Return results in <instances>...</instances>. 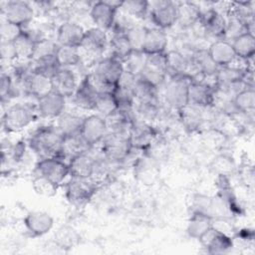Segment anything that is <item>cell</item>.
<instances>
[{
	"mask_svg": "<svg viewBox=\"0 0 255 255\" xmlns=\"http://www.w3.org/2000/svg\"><path fill=\"white\" fill-rule=\"evenodd\" d=\"M167 47L166 34L158 28L147 29L141 46V52L146 55L164 54Z\"/></svg>",
	"mask_w": 255,
	"mask_h": 255,
	"instance_id": "cell-18",
	"label": "cell"
},
{
	"mask_svg": "<svg viewBox=\"0 0 255 255\" xmlns=\"http://www.w3.org/2000/svg\"><path fill=\"white\" fill-rule=\"evenodd\" d=\"M39 174L45 176L55 184L59 185L70 174L69 164L60 157H45L42 158L36 166Z\"/></svg>",
	"mask_w": 255,
	"mask_h": 255,
	"instance_id": "cell-7",
	"label": "cell"
},
{
	"mask_svg": "<svg viewBox=\"0 0 255 255\" xmlns=\"http://www.w3.org/2000/svg\"><path fill=\"white\" fill-rule=\"evenodd\" d=\"M212 226L211 215L200 211H194L188 220L186 231L190 237L199 240Z\"/></svg>",
	"mask_w": 255,
	"mask_h": 255,
	"instance_id": "cell-25",
	"label": "cell"
},
{
	"mask_svg": "<svg viewBox=\"0 0 255 255\" xmlns=\"http://www.w3.org/2000/svg\"><path fill=\"white\" fill-rule=\"evenodd\" d=\"M23 28L20 26H17L15 24H12L8 21L2 22L0 26V38L1 41H7V42H13L16 38H18L21 33L23 32Z\"/></svg>",
	"mask_w": 255,
	"mask_h": 255,
	"instance_id": "cell-43",
	"label": "cell"
},
{
	"mask_svg": "<svg viewBox=\"0 0 255 255\" xmlns=\"http://www.w3.org/2000/svg\"><path fill=\"white\" fill-rule=\"evenodd\" d=\"M145 60H146V55H144L142 52L132 51V53L125 61L127 62V67H128L126 71L138 77L145 64Z\"/></svg>",
	"mask_w": 255,
	"mask_h": 255,
	"instance_id": "cell-42",
	"label": "cell"
},
{
	"mask_svg": "<svg viewBox=\"0 0 255 255\" xmlns=\"http://www.w3.org/2000/svg\"><path fill=\"white\" fill-rule=\"evenodd\" d=\"M199 20L202 22L206 32L214 37L224 36L227 32V23L224 17L215 10L201 12Z\"/></svg>",
	"mask_w": 255,
	"mask_h": 255,
	"instance_id": "cell-24",
	"label": "cell"
},
{
	"mask_svg": "<svg viewBox=\"0 0 255 255\" xmlns=\"http://www.w3.org/2000/svg\"><path fill=\"white\" fill-rule=\"evenodd\" d=\"M129 138L132 146L143 147L149 144L152 138L151 128L143 123H140V124L132 123L130 131H129Z\"/></svg>",
	"mask_w": 255,
	"mask_h": 255,
	"instance_id": "cell-31",
	"label": "cell"
},
{
	"mask_svg": "<svg viewBox=\"0 0 255 255\" xmlns=\"http://www.w3.org/2000/svg\"><path fill=\"white\" fill-rule=\"evenodd\" d=\"M35 119V109L29 104L11 106L3 115L2 124L7 131H17L29 126Z\"/></svg>",
	"mask_w": 255,
	"mask_h": 255,
	"instance_id": "cell-2",
	"label": "cell"
},
{
	"mask_svg": "<svg viewBox=\"0 0 255 255\" xmlns=\"http://www.w3.org/2000/svg\"><path fill=\"white\" fill-rule=\"evenodd\" d=\"M146 30L147 28L142 26H133L126 33V36L129 41L132 51L141 52V46L145 37Z\"/></svg>",
	"mask_w": 255,
	"mask_h": 255,
	"instance_id": "cell-41",
	"label": "cell"
},
{
	"mask_svg": "<svg viewBox=\"0 0 255 255\" xmlns=\"http://www.w3.org/2000/svg\"><path fill=\"white\" fill-rule=\"evenodd\" d=\"M212 62L218 67H226L234 62L237 58L231 42L226 40H218L213 42L207 51Z\"/></svg>",
	"mask_w": 255,
	"mask_h": 255,
	"instance_id": "cell-17",
	"label": "cell"
},
{
	"mask_svg": "<svg viewBox=\"0 0 255 255\" xmlns=\"http://www.w3.org/2000/svg\"><path fill=\"white\" fill-rule=\"evenodd\" d=\"M32 185H33V188L36 191V193H38L39 195H42V196H46V197L55 195L57 192V188H58L57 184H55L54 182H52L51 180H49L48 178H46L45 176H43L39 173L37 174V176H35L33 178Z\"/></svg>",
	"mask_w": 255,
	"mask_h": 255,
	"instance_id": "cell-38",
	"label": "cell"
},
{
	"mask_svg": "<svg viewBox=\"0 0 255 255\" xmlns=\"http://www.w3.org/2000/svg\"><path fill=\"white\" fill-rule=\"evenodd\" d=\"M108 133L105 118L91 115L84 119L80 135L88 146H93L102 141Z\"/></svg>",
	"mask_w": 255,
	"mask_h": 255,
	"instance_id": "cell-6",
	"label": "cell"
},
{
	"mask_svg": "<svg viewBox=\"0 0 255 255\" xmlns=\"http://www.w3.org/2000/svg\"><path fill=\"white\" fill-rule=\"evenodd\" d=\"M236 57L248 60L255 53V38L252 32L245 31L233 38L231 43Z\"/></svg>",
	"mask_w": 255,
	"mask_h": 255,
	"instance_id": "cell-26",
	"label": "cell"
},
{
	"mask_svg": "<svg viewBox=\"0 0 255 255\" xmlns=\"http://www.w3.org/2000/svg\"><path fill=\"white\" fill-rule=\"evenodd\" d=\"M194 63L198 70L206 75H215L218 67L212 62L207 51H200L197 53L194 59Z\"/></svg>",
	"mask_w": 255,
	"mask_h": 255,
	"instance_id": "cell-40",
	"label": "cell"
},
{
	"mask_svg": "<svg viewBox=\"0 0 255 255\" xmlns=\"http://www.w3.org/2000/svg\"><path fill=\"white\" fill-rule=\"evenodd\" d=\"M1 58L4 61H13L17 59L16 50L14 47L13 42H7V41H1Z\"/></svg>",
	"mask_w": 255,
	"mask_h": 255,
	"instance_id": "cell-45",
	"label": "cell"
},
{
	"mask_svg": "<svg viewBox=\"0 0 255 255\" xmlns=\"http://www.w3.org/2000/svg\"><path fill=\"white\" fill-rule=\"evenodd\" d=\"M77 235L72 229H67L63 228L59 230L58 236H57V241L62 247H70L73 245L74 241L77 240Z\"/></svg>",
	"mask_w": 255,
	"mask_h": 255,
	"instance_id": "cell-44",
	"label": "cell"
},
{
	"mask_svg": "<svg viewBox=\"0 0 255 255\" xmlns=\"http://www.w3.org/2000/svg\"><path fill=\"white\" fill-rule=\"evenodd\" d=\"M156 87L137 77L134 85V98H137L139 103L154 104V100L156 98Z\"/></svg>",
	"mask_w": 255,
	"mask_h": 255,
	"instance_id": "cell-37",
	"label": "cell"
},
{
	"mask_svg": "<svg viewBox=\"0 0 255 255\" xmlns=\"http://www.w3.org/2000/svg\"><path fill=\"white\" fill-rule=\"evenodd\" d=\"M95 110L98 111L105 118L112 115L119 110L117 99L113 92L99 93L96 99Z\"/></svg>",
	"mask_w": 255,
	"mask_h": 255,
	"instance_id": "cell-33",
	"label": "cell"
},
{
	"mask_svg": "<svg viewBox=\"0 0 255 255\" xmlns=\"http://www.w3.org/2000/svg\"><path fill=\"white\" fill-rule=\"evenodd\" d=\"M64 135L58 127L46 126L39 128L30 138L31 148L42 158L60 157ZM61 158V157H60Z\"/></svg>",
	"mask_w": 255,
	"mask_h": 255,
	"instance_id": "cell-1",
	"label": "cell"
},
{
	"mask_svg": "<svg viewBox=\"0 0 255 255\" xmlns=\"http://www.w3.org/2000/svg\"><path fill=\"white\" fill-rule=\"evenodd\" d=\"M103 140V152L111 160L125 159L132 147L128 134L108 132Z\"/></svg>",
	"mask_w": 255,
	"mask_h": 255,
	"instance_id": "cell-5",
	"label": "cell"
},
{
	"mask_svg": "<svg viewBox=\"0 0 255 255\" xmlns=\"http://www.w3.org/2000/svg\"><path fill=\"white\" fill-rule=\"evenodd\" d=\"M214 103L213 87L203 82H193L188 87V104L208 107Z\"/></svg>",
	"mask_w": 255,
	"mask_h": 255,
	"instance_id": "cell-19",
	"label": "cell"
},
{
	"mask_svg": "<svg viewBox=\"0 0 255 255\" xmlns=\"http://www.w3.org/2000/svg\"><path fill=\"white\" fill-rule=\"evenodd\" d=\"M83 121L84 119L78 116L71 114H62L59 117L57 127L63 133L64 137L80 135Z\"/></svg>",
	"mask_w": 255,
	"mask_h": 255,
	"instance_id": "cell-30",
	"label": "cell"
},
{
	"mask_svg": "<svg viewBox=\"0 0 255 255\" xmlns=\"http://www.w3.org/2000/svg\"><path fill=\"white\" fill-rule=\"evenodd\" d=\"M56 59L61 68L76 66L81 61L79 48L58 45L56 50Z\"/></svg>",
	"mask_w": 255,
	"mask_h": 255,
	"instance_id": "cell-32",
	"label": "cell"
},
{
	"mask_svg": "<svg viewBox=\"0 0 255 255\" xmlns=\"http://www.w3.org/2000/svg\"><path fill=\"white\" fill-rule=\"evenodd\" d=\"M127 15L141 18L145 15L147 9H148V2L143 0H128L123 1L122 7H121Z\"/></svg>",
	"mask_w": 255,
	"mask_h": 255,
	"instance_id": "cell-39",
	"label": "cell"
},
{
	"mask_svg": "<svg viewBox=\"0 0 255 255\" xmlns=\"http://www.w3.org/2000/svg\"><path fill=\"white\" fill-rule=\"evenodd\" d=\"M74 103L83 110H95L97 91L86 77L74 93Z\"/></svg>",
	"mask_w": 255,
	"mask_h": 255,
	"instance_id": "cell-23",
	"label": "cell"
},
{
	"mask_svg": "<svg viewBox=\"0 0 255 255\" xmlns=\"http://www.w3.org/2000/svg\"><path fill=\"white\" fill-rule=\"evenodd\" d=\"M3 13L5 15V20L20 26H23L30 23L34 16L33 8L24 1H10L6 4V7L3 8Z\"/></svg>",
	"mask_w": 255,
	"mask_h": 255,
	"instance_id": "cell-10",
	"label": "cell"
},
{
	"mask_svg": "<svg viewBox=\"0 0 255 255\" xmlns=\"http://www.w3.org/2000/svg\"><path fill=\"white\" fill-rule=\"evenodd\" d=\"M36 43L37 41L32 34H30L29 32L23 31L21 35L13 41L16 54H17V59H22V60L32 59L34 55Z\"/></svg>",
	"mask_w": 255,
	"mask_h": 255,
	"instance_id": "cell-28",
	"label": "cell"
},
{
	"mask_svg": "<svg viewBox=\"0 0 255 255\" xmlns=\"http://www.w3.org/2000/svg\"><path fill=\"white\" fill-rule=\"evenodd\" d=\"M109 45V39L106 32L100 28H91L86 31L83 43L80 48H84L91 54H102Z\"/></svg>",
	"mask_w": 255,
	"mask_h": 255,
	"instance_id": "cell-20",
	"label": "cell"
},
{
	"mask_svg": "<svg viewBox=\"0 0 255 255\" xmlns=\"http://www.w3.org/2000/svg\"><path fill=\"white\" fill-rule=\"evenodd\" d=\"M201 11L194 3L183 2L177 6V21L182 25H192L200 18Z\"/></svg>",
	"mask_w": 255,
	"mask_h": 255,
	"instance_id": "cell-34",
	"label": "cell"
},
{
	"mask_svg": "<svg viewBox=\"0 0 255 255\" xmlns=\"http://www.w3.org/2000/svg\"><path fill=\"white\" fill-rule=\"evenodd\" d=\"M191 78L187 75L174 76L167 84L165 98L167 103L174 109H184L188 105V87Z\"/></svg>",
	"mask_w": 255,
	"mask_h": 255,
	"instance_id": "cell-3",
	"label": "cell"
},
{
	"mask_svg": "<svg viewBox=\"0 0 255 255\" xmlns=\"http://www.w3.org/2000/svg\"><path fill=\"white\" fill-rule=\"evenodd\" d=\"M109 45L112 53L111 56L122 62H125L132 53V48L126 34L115 33L113 38L110 40Z\"/></svg>",
	"mask_w": 255,
	"mask_h": 255,
	"instance_id": "cell-29",
	"label": "cell"
},
{
	"mask_svg": "<svg viewBox=\"0 0 255 255\" xmlns=\"http://www.w3.org/2000/svg\"><path fill=\"white\" fill-rule=\"evenodd\" d=\"M246 76L245 71L226 66V67H221L218 68L217 72L215 73V80H216V85L218 88H229L231 86L237 85L244 81Z\"/></svg>",
	"mask_w": 255,
	"mask_h": 255,
	"instance_id": "cell-27",
	"label": "cell"
},
{
	"mask_svg": "<svg viewBox=\"0 0 255 255\" xmlns=\"http://www.w3.org/2000/svg\"><path fill=\"white\" fill-rule=\"evenodd\" d=\"M24 225L31 235L42 236L52 229L54 219L45 211H31L24 218Z\"/></svg>",
	"mask_w": 255,
	"mask_h": 255,
	"instance_id": "cell-13",
	"label": "cell"
},
{
	"mask_svg": "<svg viewBox=\"0 0 255 255\" xmlns=\"http://www.w3.org/2000/svg\"><path fill=\"white\" fill-rule=\"evenodd\" d=\"M166 73L165 53L149 55L146 56L145 64L138 77L157 88L164 81Z\"/></svg>",
	"mask_w": 255,
	"mask_h": 255,
	"instance_id": "cell-4",
	"label": "cell"
},
{
	"mask_svg": "<svg viewBox=\"0 0 255 255\" xmlns=\"http://www.w3.org/2000/svg\"><path fill=\"white\" fill-rule=\"evenodd\" d=\"M166 57V72L171 73V76L186 75V69L188 67V62L186 59L177 52H169L165 54Z\"/></svg>",
	"mask_w": 255,
	"mask_h": 255,
	"instance_id": "cell-36",
	"label": "cell"
},
{
	"mask_svg": "<svg viewBox=\"0 0 255 255\" xmlns=\"http://www.w3.org/2000/svg\"><path fill=\"white\" fill-rule=\"evenodd\" d=\"M96 191V185L93 181L84 178H75L68 182L66 186V197L74 205H83L87 203Z\"/></svg>",
	"mask_w": 255,
	"mask_h": 255,
	"instance_id": "cell-8",
	"label": "cell"
},
{
	"mask_svg": "<svg viewBox=\"0 0 255 255\" xmlns=\"http://www.w3.org/2000/svg\"><path fill=\"white\" fill-rule=\"evenodd\" d=\"M13 92V80L12 78L5 73H2L1 75V84H0V93L1 98L4 100L6 97L8 98L10 95H12Z\"/></svg>",
	"mask_w": 255,
	"mask_h": 255,
	"instance_id": "cell-46",
	"label": "cell"
},
{
	"mask_svg": "<svg viewBox=\"0 0 255 255\" xmlns=\"http://www.w3.org/2000/svg\"><path fill=\"white\" fill-rule=\"evenodd\" d=\"M150 17L158 29H166L177 22V6L169 1H159L154 3Z\"/></svg>",
	"mask_w": 255,
	"mask_h": 255,
	"instance_id": "cell-9",
	"label": "cell"
},
{
	"mask_svg": "<svg viewBox=\"0 0 255 255\" xmlns=\"http://www.w3.org/2000/svg\"><path fill=\"white\" fill-rule=\"evenodd\" d=\"M86 31L83 29L82 26L67 22L62 24L57 32V40L60 46H67V47H74L80 48Z\"/></svg>",
	"mask_w": 255,
	"mask_h": 255,
	"instance_id": "cell-16",
	"label": "cell"
},
{
	"mask_svg": "<svg viewBox=\"0 0 255 255\" xmlns=\"http://www.w3.org/2000/svg\"><path fill=\"white\" fill-rule=\"evenodd\" d=\"M208 253L221 254L230 250L233 246L231 238L221 230L212 226L200 239Z\"/></svg>",
	"mask_w": 255,
	"mask_h": 255,
	"instance_id": "cell-11",
	"label": "cell"
},
{
	"mask_svg": "<svg viewBox=\"0 0 255 255\" xmlns=\"http://www.w3.org/2000/svg\"><path fill=\"white\" fill-rule=\"evenodd\" d=\"M233 106L240 112H251L255 107V92L252 87L241 89L233 99Z\"/></svg>",
	"mask_w": 255,
	"mask_h": 255,
	"instance_id": "cell-35",
	"label": "cell"
},
{
	"mask_svg": "<svg viewBox=\"0 0 255 255\" xmlns=\"http://www.w3.org/2000/svg\"><path fill=\"white\" fill-rule=\"evenodd\" d=\"M52 91V79L44 74L32 70L26 80V92L37 99H40Z\"/></svg>",
	"mask_w": 255,
	"mask_h": 255,
	"instance_id": "cell-22",
	"label": "cell"
},
{
	"mask_svg": "<svg viewBox=\"0 0 255 255\" xmlns=\"http://www.w3.org/2000/svg\"><path fill=\"white\" fill-rule=\"evenodd\" d=\"M118 9L113 7L109 1L96 2L91 9V17L97 28L104 31L113 28Z\"/></svg>",
	"mask_w": 255,
	"mask_h": 255,
	"instance_id": "cell-14",
	"label": "cell"
},
{
	"mask_svg": "<svg viewBox=\"0 0 255 255\" xmlns=\"http://www.w3.org/2000/svg\"><path fill=\"white\" fill-rule=\"evenodd\" d=\"M53 90L63 95L65 98L73 96L76 89V77L74 73L68 68H60L52 76Z\"/></svg>",
	"mask_w": 255,
	"mask_h": 255,
	"instance_id": "cell-21",
	"label": "cell"
},
{
	"mask_svg": "<svg viewBox=\"0 0 255 255\" xmlns=\"http://www.w3.org/2000/svg\"><path fill=\"white\" fill-rule=\"evenodd\" d=\"M69 170L72 177L75 178H91L96 171L97 162L87 152H82L72 157L69 162Z\"/></svg>",
	"mask_w": 255,
	"mask_h": 255,
	"instance_id": "cell-15",
	"label": "cell"
},
{
	"mask_svg": "<svg viewBox=\"0 0 255 255\" xmlns=\"http://www.w3.org/2000/svg\"><path fill=\"white\" fill-rule=\"evenodd\" d=\"M66 100L63 95L56 91H52L49 94L38 99V112L44 118H59L65 109Z\"/></svg>",
	"mask_w": 255,
	"mask_h": 255,
	"instance_id": "cell-12",
	"label": "cell"
}]
</instances>
